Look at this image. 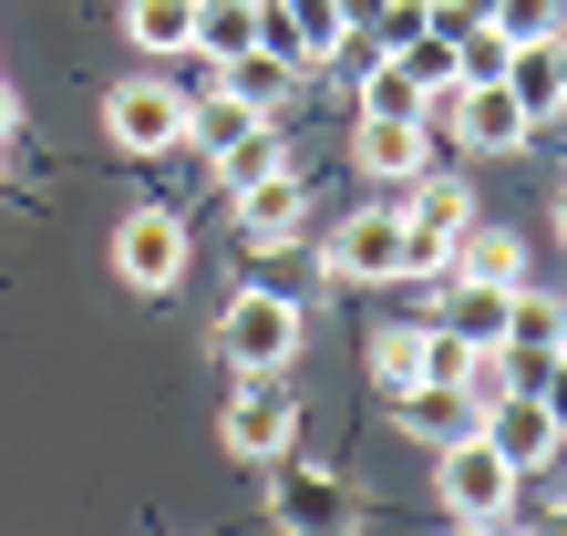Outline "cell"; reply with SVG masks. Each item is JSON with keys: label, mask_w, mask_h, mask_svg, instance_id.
<instances>
[{"label": "cell", "mask_w": 567, "mask_h": 536, "mask_svg": "<svg viewBox=\"0 0 567 536\" xmlns=\"http://www.w3.org/2000/svg\"><path fill=\"white\" fill-rule=\"evenodd\" d=\"M516 464L485 444V433H464V444H444L433 454V495L454 506V526H475V516H516Z\"/></svg>", "instance_id": "obj_4"}, {"label": "cell", "mask_w": 567, "mask_h": 536, "mask_svg": "<svg viewBox=\"0 0 567 536\" xmlns=\"http://www.w3.org/2000/svg\"><path fill=\"white\" fill-rule=\"evenodd\" d=\"M475 433L516 464V475H526V464H547V454H567V423L547 413V392H506V402H485Z\"/></svg>", "instance_id": "obj_10"}, {"label": "cell", "mask_w": 567, "mask_h": 536, "mask_svg": "<svg viewBox=\"0 0 567 536\" xmlns=\"http://www.w3.org/2000/svg\"><path fill=\"white\" fill-rule=\"evenodd\" d=\"M444 134H454L464 155H516L526 134H537V114H526L516 93H506V73H495V83H454V104H444Z\"/></svg>", "instance_id": "obj_8"}, {"label": "cell", "mask_w": 567, "mask_h": 536, "mask_svg": "<svg viewBox=\"0 0 567 536\" xmlns=\"http://www.w3.org/2000/svg\"><path fill=\"white\" fill-rule=\"evenodd\" d=\"M124 42L135 52H196V0H124Z\"/></svg>", "instance_id": "obj_18"}, {"label": "cell", "mask_w": 567, "mask_h": 536, "mask_svg": "<svg viewBox=\"0 0 567 536\" xmlns=\"http://www.w3.org/2000/svg\"><path fill=\"white\" fill-rule=\"evenodd\" d=\"M227 207H238L248 248H299V217H310V186H299V165H279V176L238 186V196H227Z\"/></svg>", "instance_id": "obj_11"}, {"label": "cell", "mask_w": 567, "mask_h": 536, "mask_svg": "<svg viewBox=\"0 0 567 536\" xmlns=\"http://www.w3.org/2000/svg\"><path fill=\"white\" fill-rule=\"evenodd\" d=\"M506 299H516V289H485V279H444V330H454L464 351H495V341H506Z\"/></svg>", "instance_id": "obj_16"}, {"label": "cell", "mask_w": 567, "mask_h": 536, "mask_svg": "<svg viewBox=\"0 0 567 536\" xmlns=\"http://www.w3.org/2000/svg\"><path fill=\"white\" fill-rule=\"evenodd\" d=\"M351 165H361L372 186H413L423 165H433V134H423V124H372V114H361V134H351Z\"/></svg>", "instance_id": "obj_12"}, {"label": "cell", "mask_w": 567, "mask_h": 536, "mask_svg": "<svg viewBox=\"0 0 567 536\" xmlns=\"http://www.w3.org/2000/svg\"><path fill=\"white\" fill-rule=\"evenodd\" d=\"M320 268L330 279H403V207H361V217H341L330 227V248H320Z\"/></svg>", "instance_id": "obj_9"}, {"label": "cell", "mask_w": 567, "mask_h": 536, "mask_svg": "<svg viewBox=\"0 0 567 536\" xmlns=\"http://www.w3.org/2000/svg\"><path fill=\"white\" fill-rule=\"evenodd\" d=\"M269 516L289 526V536H351L361 526V495L341 485V475H320V464H269Z\"/></svg>", "instance_id": "obj_5"}, {"label": "cell", "mask_w": 567, "mask_h": 536, "mask_svg": "<svg viewBox=\"0 0 567 536\" xmlns=\"http://www.w3.org/2000/svg\"><path fill=\"white\" fill-rule=\"evenodd\" d=\"M196 52H258V0H196Z\"/></svg>", "instance_id": "obj_21"}, {"label": "cell", "mask_w": 567, "mask_h": 536, "mask_svg": "<svg viewBox=\"0 0 567 536\" xmlns=\"http://www.w3.org/2000/svg\"><path fill=\"white\" fill-rule=\"evenodd\" d=\"M392 423H403L413 444L444 454V444H464V433H475V402H464L454 382H403V392H392Z\"/></svg>", "instance_id": "obj_13"}, {"label": "cell", "mask_w": 567, "mask_h": 536, "mask_svg": "<svg viewBox=\"0 0 567 536\" xmlns=\"http://www.w3.org/2000/svg\"><path fill=\"white\" fill-rule=\"evenodd\" d=\"M506 93H516V104L537 114V124H547V114H567V93H557V62H547V42H516V52H506Z\"/></svg>", "instance_id": "obj_20"}, {"label": "cell", "mask_w": 567, "mask_h": 536, "mask_svg": "<svg viewBox=\"0 0 567 536\" xmlns=\"http://www.w3.org/2000/svg\"><path fill=\"white\" fill-rule=\"evenodd\" d=\"M299 83H310V73H299V62H279V52H227V62H217V93H238L248 114H279Z\"/></svg>", "instance_id": "obj_15"}, {"label": "cell", "mask_w": 567, "mask_h": 536, "mask_svg": "<svg viewBox=\"0 0 567 536\" xmlns=\"http://www.w3.org/2000/svg\"><path fill=\"white\" fill-rule=\"evenodd\" d=\"M557 248H567V196H557Z\"/></svg>", "instance_id": "obj_28"}, {"label": "cell", "mask_w": 567, "mask_h": 536, "mask_svg": "<svg viewBox=\"0 0 567 536\" xmlns=\"http://www.w3.org/2000/svg\"><path fill=\"white\" fill-rule=\"evenodd\" d=\"M547 62H557V93H567V31H557V42H547Z\"/></svg>", "instance_id": "obj_27"}, {"label": "cell", "mask_w": 567, "mask_h": 536, "mask_svg": "<svg viewBox=\"0 0 567 536\" xmlns=\"http://www.w3.org/2000/svg\"><path fill=\"white\" fill-rule=\"evenodd\" d=\"M258 52L320 73L330 52H351V11H341V0H258Z\"/></svg>", "instance_id": "obj_6"}, {"label": "cell", "mask_w": 567, "mask_h": 536, "mask_svg": "<svg viewBox=\"0 0 567 536\" xmlns=\"http://www.w3.org/2000/svg\"><path fill=\"white\" fill-rule=\"evenodd\" d=\"M0 165H11V145H0Z\"/></svg>", "instance_id": "obj_29"}, {"label": "cell", "mask_w": 567, "mask_h": 536, "mask_svg": "<svg viewBox=\"0 0 567 536\" xmlns=\"http://www.w3.org/2000/svg\"><path fill=\"white\" fill-rule=\"evenodd\" d=\"M444 279H485V289H526V238L516 227H464L454 238V258H444Z\"/></svg>", "instance_id": "obj_14"}, {"label": "cell", "mask_w": 567, "mask_h": 536, "mask_svg": "<svg viewBox=\"0 0 567 536\" xmlns=\"http://www.w3.org/2000/svg\"><path fill=\"white\" fill-rule=\"evenodd\" d=\"M526 536H567V495H557V506H547V526H526Z\"/></svg>", "instance_id": "obj_26"}, {"label": "cell", "mask_w": 567, "mask_h": 536, "mask_svg": "<svg viewBox=\"0 0 567 536\" xmlns=\"http://www.w3.org/2000/svg\"><path fill=\"white\" fill-rule=\"evenodd\" d=\"M279 165H289L279 124H258V134H238V145H217V155H207V176H217V196H238V186H258V176H279Z\"/></svg>", "instance_id": "obj_19"}, {"label": "cell", "mask_w": 567, "mask_h": 536, "mask_svg": "<svg viewBox=\"0 0 567 536\" xmlns=\"http://www.w3.org/2000/svg\"><path fill=\"white\" fill-rule=\"evenodd\" d=\"M21 134V93H11V73H0V145Z\"/></svg>", "instance_id": "obj_24"}, {"label": "cell", "mask_w": 567, "mask_h": 536, "mask_svg": "<svg viewBox=\"0 0 567 536\" xmlns=\"http://www.w3.org/2000/svg\"><path fill=\"white\" fill-rule=\"evenodd\" d=\"M217 444L238 454V464H279L299 454V392L279 372H248L238 392H227V413H217Z\"/></svg>", "instance_id": "obj_3"}, {"label": "cell", "mask_w": 567, "mask_h": 536, "mask_svg": "<svg viewBox=\"0 0 567 536\" xmlns=\"http://www.w3.org/2000/svg\"><path fill=\"white\" fill-rule=\"evenodd\" d=\"M423 104H433V93H423L392 52H372V62H361V114H372V124H423Z\"/></svg>", "instance_id": "obj_17"}, {"label": "cell", "mask_w": 567, "mask_h": 536, "mask_svg": "<svg viewBox=\"0 0 567 536\" xmlns=\"http://www.w3.org/2000/svg\"><path fill=\"white\" fill-rule=\"evenodd\" d=\"M485 31H495V42H557V31H567V0H495Z\"/></svg>", "instance_id": "obj_22"}, {"label": "cell", "mask_w": 567, "mask_h": 536, "mask_svg": "<svg viewBox=\"0 0 567 536\" xmlns=\"http://www.w3.org/2000/svg\"><path fill=\"white\" fill-rule=\"evenodd\" d=\"M258 124H269V114H248L238 93H207V104H196V145L217 155V145H238V134H258Z\"/></svg>", "instance_id": "obj_23"}, {"label": "cell", "mask_w": 567, "mask_h": 536, "mask_svg": "<svg viewBox=\"0 0 567 536\" xmlns=\"http://www.w3.org/2000/svg\"><path fill=\"white\" fill-rule=\"evenodd\" d=\"M114 279H124V289H176V279H186V217H176V207L114 217Z\"/></svg>", "instance_id": "obj_7"}, {"label": "cell", "mask_w": 567, "mask_h": 536, "mask_svg": "<svg viewBox=\"0 0 567 536\" xmlns=\"http://www.w3.org/2000/svg\"><path fill=\"white\" fill-rule=\"evenodd\" d=\"M104 134L124 155H176V145H196V93H176L165 73H124L104 93Z\"/></svg>", "instance_id": "obj_2"}, {"label": "cell", "mask_w": 567, "mask_h": 536, "mask_svg": "<svg viewBox=\"0 0 567 536\" xmlns=\"http://www.w3.org/2000/svg\"><path fill=\"white\" fill-rule=\"evenodd\" d=\"M454 536H526L516 516H475V526H454Z\"/></svg>", "instance_id": "obj_25"}, {"label": "cell", "mask_w": 567, "mask_h": 536, "mask_svg": "<svg viewBox=\"0 0 567 536\" xmlns=\"http://www.w3.org/2000/svg\"><path fill=\"white\" fill-rule=\"evenodd\" d=\"M207 351H217L238 382H248V372H289V361H299V299H289V289H238V299H217Z\"/></svg>", "instance_id": "obj_1"}]
</instances>
